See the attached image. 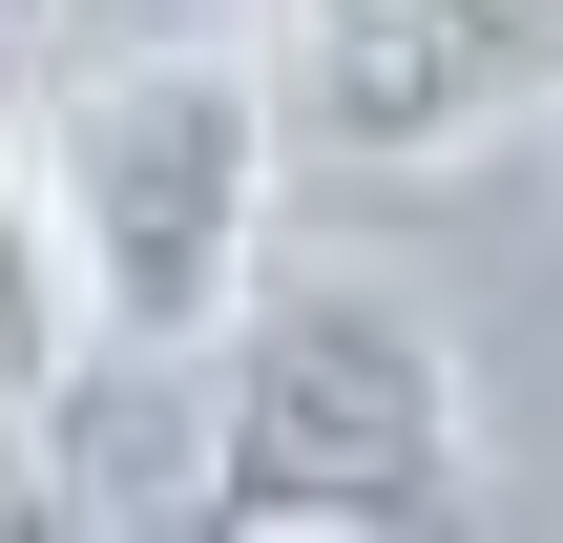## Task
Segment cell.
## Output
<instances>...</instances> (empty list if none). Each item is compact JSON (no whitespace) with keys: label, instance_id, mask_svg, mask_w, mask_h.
Returning a JSON list of instances; mask_svg holds the SVG:
<instances>
[{"label":"cell","instance_id":"2","mask_svg":"<svg viewBox=\"0 0 563 543\" xmlns=\"http://www.w3.org/2000/svg\"><path fill=\"white\" fill-rule=\"evenodd\" d=\"M42 209H63V272H84V335L104 356H209L251 293H272V84L251 42H125L42 105Z\"/></svg>","mask_w":563,"mask_h":543},{"label":"cell","instance_id":"1","mask_svg":"<svg viewBox=\"0 0 563 543\" xmlns=\"http://www.w3.org/2000/svg\"><path fill=\"white\" fill-rule=\"evenodd\" d=\"M188 543H481V377L397 272H272L209 335Z\"/></svg>","mask_w":563,"mask_h":543},{"label":"cell","instance_id":"5","mask_svg":"<svg viewBox=\"0 0 563 543\" xmlns=\"http://www.w3.org/2000/svg\"><path fill=\"white\" fill-rule=\"evenodd\" d=\"M0 543H84V523H63V481H42L21 439H0Z\"/></svg>","mask_w":563,"mask_h":543},{"label":"cell","instance_id":"3","mask_svg":"<svg viewBox=\"0 0 563 543\" xmlns=\"http://www.w3.org/2000/svg\"><path fill=\"white\" fill-rule=\"evenodd\" d=\"M251 84L292 167H481L563 84V0H272Z\"/></svg>","mask_w":563,"mask_h":543},{"label":"cell","instance_id":"4","mask_svg":"<svg viewBox=\"0 0 563 543\" xmlns=\"http://www.w3.org/2000/svg\"><path fill=\"white\" fill-rule=\"evenodd\" d=\"M104 377V335H84V272H63V209H42V167L0 146V419H63Z\"/></svg>","mask_w":563,"mask_h":543},{"label":"cell","instance_id":"6","mask_svg":"<svg viewBox=\"0 0 563 543\" xmlns=\"http://www.w3.org/2000/svg\"><path fill=\"white\" fill-rule=\"evenodd\" d=\"M0 21H42V0H0Z\"/></svg>","mask_w":563,"mask_h":543}]
</instances>
